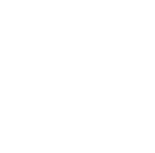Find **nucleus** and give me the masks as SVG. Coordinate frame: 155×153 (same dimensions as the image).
I'll list each match as a JSON object with an SVG mask.
<instances>
[]
</instances>
